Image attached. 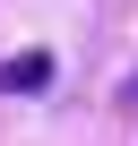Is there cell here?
<instances>
[{"mask_svg":"<svg viewBox=\"0 0 138 146\" xmlns=\"http://www.w3.org/2000/svg\"><path fill=\"white\" fill-rule=\"evenodd\" d=\"M52 86V52H9L0 60V95H43Z\"/></svg>","mask_w":138,"mask_h":146,"instance_id":"obj_1","label":"cell"},{"mask_svg":"<svg viewBox=\"0 0 138 146\" xmlns=\"http://www.w3.org/2000/svg\"><path fill=\"white\" fill-rule=\"evenodd\" d=\"M121 103H129V112H138V69H129V86H121Z\"/></svg>","mask_w":138,"mask_h":146,"instance_id":"obj_2","label":"cell"}]
</instances>
